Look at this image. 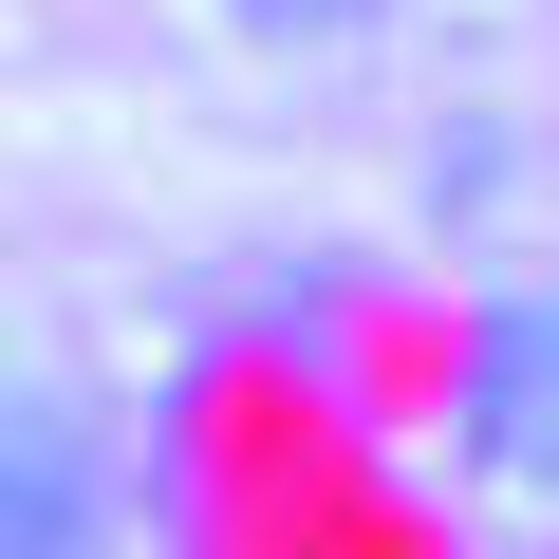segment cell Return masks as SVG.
<instances>
[{"label": "cell", "instance_id": "1", "mask_svg": "<svg viewBox=\"0 0 559 559\" xmlns=\"http://www.w3.org/2000/svg\"><path fill=\"white\" fill-rule=\"evenodd\" d=\"M540 429H559V299H503L466 318V373H448V466L466 485H540Z\"/></svg>", "mask_w": 559, "mask_h": 559}, {"label": "cell", "instance_id": "2", "mask_svg": "<svg viewBox=\"0 0 559 559\" xmlns=\"http://www.w3.org/2000/svg\"><path fill=\"white\" fill-rule=\"evenodd\" d=\"M0 559H94V466L38 392H0Z\"/></svg>", "mask_w": 559, "mask_h": 559}, {"label": "cell", "instance_id": "3", "mask_svg": "<svg viewBox=\"0 0 559 559\" xmlns=\"http://www.w3.org/2000/svg\"><path fill=\"white\" fill-rule=\"evenodd\" d=\"M242 38H336V20H373V0H224Z\"/></svg>", "mask_w": 559, "mask_h": 559}]
</instances>
